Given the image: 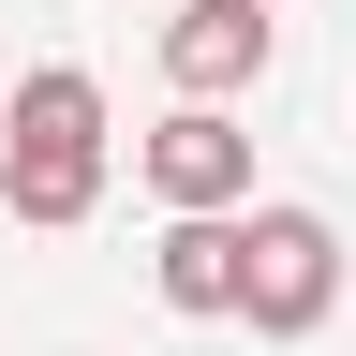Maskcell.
<instances>
[{
    "instance_id": "277c9868",
    "label": "cell",
    "mask_w": 356,
    "mask_h": 356,
    "mask_svg": "<svg viewBox=\"0 0 356 356\" xmlns=\"http://www.w3.org/2000/svg\"><path fill=\"white\" fill-rule=\"evenodd\" d=\"M252 74H267V15L252 0H178L163 15V89L178 104H238Z\"/></svg>"
},
{
    "instance_id": "7a4b0ae2",
    "label": "cell",
    "mask_w": 356,
    "mask_h": 356,
    "mask_svg": "<svg viewBox=\"0 0 356 356\" xmlns=\"http://www.w3.org/2000/svg\"><path fill=\"white\" fill-rule=\"evenodd\" d=\"M341 312V222L327 208H252V297H238V327L252 341H312Z\"/></svg>"
},
{
    "instance_id": "3957f363",
    "label": "cell",
    "mask_w": 356,
    "mask_h": 356,
    "mask_svg": "<svg viewBox=\"0 0 356 356\" xmlns=\"http://www.w3.org/2000/svg\"><path fill=\"white\" fill-rule=\"evenodd\" d=\"M134 178L163 193V222H238L252 208V134L222 119V104H178L134 134Z\"/></svg>"
},
{
    "instance_id": "5b68a950",
    "label": "cell",
    "mask_w": 356,
    "mask_h": 356,
    "mask_svg": "<svg viewBox=\"0 0 356 356\" xmlns=\"http://www.w3.org/2000/svg\"><path fill=\"white\" fill-rule=\"evenodd\" d=\"M149 282H163V312H193V327H222V312L252 297V222H163Z\"/></svg>"
},
{
    "instance_id": "6da1fadb",
    "label": "cell",
    "mask_w": 356,
    "mask_h": 356,
    "mask_svg": "<svg viewBox=\"0 0 356 356\" xmlns=\"http://www.w3.org/2000/svg\"><path fill=\"white\" fill-rule=\"evenodd\" d=\"M104 163H119V134H104V74L30 60V74H15V104H0V208L60 238V222L104 208Z\"/></svg>"
}]
</instances>
